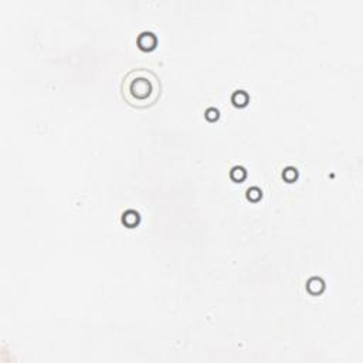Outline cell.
Returning a JSON list of instances; mask_svg holds the SVG:
<instances>
[{"instance_id":"cell-1","label":"cell","mask_w":363,"mask_h":363,"mask_svg":"<svg viewBox=\"0 0 363 363\" xmlns=\"http://www.w3.org/2000/svg\"><path fill=\"white\" fill-rule=\"evenodd\" d=\"M160 79L149 68L130 69L121 82L123 99L135 108L152 106L160 96Z\"/></svg>"}]
</instances>
